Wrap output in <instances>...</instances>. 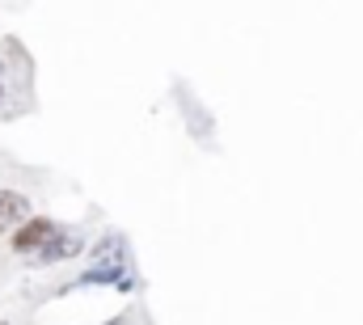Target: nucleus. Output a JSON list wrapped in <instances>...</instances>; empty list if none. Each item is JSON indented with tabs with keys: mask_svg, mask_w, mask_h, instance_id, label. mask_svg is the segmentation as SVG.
I'll use <instances>...</instances> for the list:
<instances>
[{
	"mask_svg": "<svg viewBox=\"0 0 363 325\" xmlns=\"http://www.w3.org/2000/svg\"><path fill=\"white\" fill-rule=\"evenodd\" d=\"M106 325H127V317H114V321H106Z\"/></svg>",
	"mask_w": 363,
	"mask_h": 325,
	"instance_id": "4",
	"label": "nucleus"
},
{
	"mask_svg": "<svg viewBox=\"0 0 363 325\" xmlns=\"http://www.w3.org/2000/svg\"><path fill=\"white\" fill-rule=\"evenodd\" d=\"M30 216V199L17 190H0V233H13Z\"/></svg>",
	"mask_w": 363,
	"mask_h": 325,
	"instance_id": "3",
	"label": "nucleus"
},
{
	"mask_svg": "<svg viewBox=\"0 0 363 325\" xmlns=\"http://www.w3.org/2000/svg\"><path fill=\"white\" fill-rule=\"evenodd\" d=\"M55 228H60L55 220H30V216H26V220L13 228V249H17V253H34Z\"/></svg>",
	"mask_w": 363,
	"mask_h": 325,
	"instance_id": "2",
	"label": "nucleus"
},
{
	"mask_svg": "<svg viewBox=\"0 0 363 325\" xmlns=\"http://www.w3.org/2000/svg\"><path fill=\"white\" fill-rule=\"evenodd\" d=\"M81 249H85L81 233H72V228H55L47 241L30 253V262H34V266H55V262H68V258H77Z\"/></svg>",
	"mask_w": 363,
	"mask_h": 325,
	"instance_id": "1",
	"label": "nucleus"
}]
</instances>
